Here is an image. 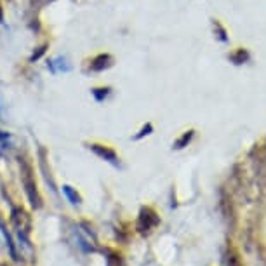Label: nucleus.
<instances>
[{
	"instance_id": "nucleus-9",
	"label": "nucleus",
	"mask_w": 266,
	"mask_h": 266,
	"mask_svg": "<svg viewBox=\"0 0 266 266\" xmlns=\"http://www.w3.org/2000/svg\"><path fill=\"white\" fill-rule=\"evenodd\" d=\"M226 264H228V266H242V263H240V261H238V258H236L233 252H230V254H228Z\"/></svg>"
},
{
	"instance_id": "nucleus-3",
	"label": "nucleus",
	"mask_w": 266,
	"mask_h": 266,
	"mask_svg": "<svg viewBox=\"0 0 266 266\" xmlns=\"http://www.w3.org/2000/svg\"><path fill=\"white\" fill-rule=\"evenodd\" d=\"M112 64H114V60H112L110 54H100V56H96L92 61H90V70L103 72V70H108Z\"/></svg>"
},
{
	"instance_id": "nucleus-12",
	"label": "nucleus",
	"mask_w": 266,
	"mask_h": 266,
	"mask_svg": "<svg viewBox=\"0 0 266 266\" xmlns=\"http://www.w3.org/2000/svg\"><path fill=\"white\" fill-rule=\"evenodd\" d=\"M150 132H152V126H150V124H148V126H146V127H143V130H141V132L138 134L136 140H140V138H143L144 134H150Z\"/></svg>"
},
{
	"instance_id": "nucleus-13",
	"label": "nucleus",
	"mask_w": 266,
	"mask_h": 266,
	"mask_svg": "<svg viewBox=\"0 0 266 266\" xmlns=\"http://www.w3.org/2000/svg\"><path fill=\"white\" fill-rule=\"evenodd\" d=\"M2 18H4V14H2V7H0V21H2Z\"/></svg>"
},
{
	"instance_id": "nucleus-1",
	"label": "nucleus",
	"mask_w": 266,
	"mask_h": 266,
	"mask_svg": "<svg viewBox=\"0 0 266 266\" xmlns=\"http://www.w3.org/2000/svg\"><path fill=\"white\" fill-rule=\"evenodd\" d=\"M21 174H23V184H24V188H26V195H28V198H30L32 206H34V207H40V196H38V193H37V186H35L34 178H32L30 166L23 164V170H21Z\"/></svg>"
},
{
	"instance_id": "nucleus-6",
	"label": "nucleus",
	"mask_w": 266,
	"mask_h": 266,
	"mask_svg": "<svg viewBox=\"0 0 266 266\" xmlns=\"http://www.w3.org/2000/svg\"><path fill=\"white\" fill-rule=\"evenodd\" d=\"M192 138H193V130H188V132H184L183 136H181L180 140L174 143V148H178V150H180V148H184L192 141Z\"/></svg>"
},
{
	"instance_id": "nucleus-4",
	"label": "nucleus",
	"mask_w": 266,
	"mask_h": 266,
	"mask_svg": "<svg viewBox=\"0 0 266 266\" xmlns=\"http://www.w3.org/2000/svg\"><path fill=\"white\" fill-rule=\"evenodd\" d=\"M90 150L96 153L98 156H101V158L108 160V162H112V164H116V153L112 150V148L103 146V144H90Z\"/></svg>"
},
{
	"instance_id": "nucleus-5",
	"label": "nucleus",
	"mask_w": 266,
	"mask_h": 266,
	"mask_svg": "<svg viewBox=\"0 0 266 266\" xmlns=\"http://www.w3.org/2000/svg\"><path fill=\"white\" fill-rule=\"evenodd\" d=\"M49 66L52 68L54 72H58V70H64V72H68V70H70V66H68V64H66V60H64V58H56V60H54V61H50Z\"/></svg>"
},
{
	"instance_id": "nucleus-11",
	"label": "nucleus",
	"mask_w": 266,
	"mask_h": 266,
	"mask_svg": "<svg viewBox=\"0 0 266 266\" xmlns=\"http://www.w3.org/2000/svg\"><path fill=\"white\" fill-rule=\"evenodd\" d=\"M244 60H247V52H244V50H240V52L233 58V61H236V63H242Z\"/></svg>"
},
{
	"instance_id": "nucleus-8",
	"label": "nucleus",
	"mask_w": 266,
	"mask_h": 266,
	"mask_svg": "<svg viewBox=\"0 0 266 266\" xmlns=\"http://www.w3.org/2000/svg\"><path fill=\"white\" fill-rule=\"evenodd\" d=\"M94 98H96L98 101H103L104 98L108 96V92H110V89H94Z\"/></svg>"
},
{
	"instance_id": "nucleus-2",
	"label": "nucleus",
	"mask_w": 266,
	"mask_h": 266,
	"mask_svg": "<svg viewBox=\"0 0 266 266\" xmlns=\"http://www.w3.org/2000/svg\"><path fill=\"white\" fill-rule=\"evenodd\" d=\"M158 223V218H156V214L153 212L152 209H143L140 214V223H138V228H140L141 233L148 232V230H152L155 224Z\"/></svg>"
},
{
	"instance_id": "nucleus-7",
	"label": "nucleus",
	"mask_w": 266,
	"mask_h": 266,
	"mask_svg": "<svg viewBox=\"0 0 266 266\" xmlns=\"http://www.w3.org/2000/svg\"><path fill=\"white\" fill-rule=\"evenodd\" d=\"M63 192H64V195L70 198V202L72 204H80V196H78V193L74 192V188L72 186H63Z\"/></svg>"
},
{
	"instance_id": "nucleus-10",
	"label": "nucleus",
	"mask_w": 266,
	"mask_h": 266,
	"mask_svg": "<svg viewBox=\"0 0 266 266\" xmlns=\"http://www.w3.org/2000/svg\"><path fill=\"white\" fill-rule=\"evenodd\" d=\"M46 52V46H42V47H38V50L37 52H34V56H32V61H37L40 56H42V54Z\"/></svg>"
}]
</instances>
